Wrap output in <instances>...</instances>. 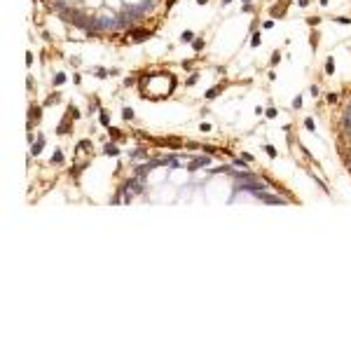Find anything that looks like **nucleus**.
<instances>
[{
	"mask_svg": "<svg viewBox=\"0 0 351 351\" xmlns=\"http://www.w3.org/2000/svg\"><path fill=\"white\" fill-rule=\"evenodd\" d=\"M300 106H302V96H297V99H295V103H293V108H300Z\"/></svg>",
	"mask_w": 351,
	"mask_h": 351,
	"instance_id": "nucleus-15",
	"label": "nucleus"
},
{
	"mask_svg": "<svg viewBox=\"0 0 351 351\" xmlns=\"http://www.w3.org/2000/svg\"><path fill=\"white\" fill-rule=\"evenodd\" d=\"M201 47H204V40H201V38H197V40H194V49H197V52H199Z\"/></svg>",
	"mask_w": 351,
	"mask_h": 351,
	"instance_id": "nucleus-10",
	"label": "nucleus"
},
{
	"mask_svg": "<svg viewBox=\"0 0 351 351\" xmlns=\"http://www.w3.org/2000/svg\"><path fill=\"white\" fill-rule=\"evenodd\" d=\"M63 80H66V75H63V73H59V75H56V77H54V84H61Z\"/></svg>",
	"mask_w": 351,
	"mask_h": 351,
	"instance_id": "nucleus-11",
	"label": "nucleus"
},
{
	"mask_svg": "<svg viewBox=\"0 0 351 351\" xmlns=\"http://www.w3.org/2000/svg\"><path fill=\"white\" fill-rule=\"evenodd\" d=\"M325 73H328V75H332V73H335V61H332V59H328V61H325Z\"/></svg>",
	"mask_w": 351,
	"mask_h": 351,
	"instance_id": "nucleus-5",
	"label": "nucleus"
},
{
	"mask_svg": "<svg viewBox=\"0 0 351 351\" xmlns=\"http://www.w3.org/2000/svg\"><path fill=\"white\" fill-rule=\"evenodd\" d=\"M244 2H251V0H244Z\"/></svg>",
	"mask_w": 351,
	"mask_h": 351,
	"instance_id": "nucleus-17",
	"label": "nucleus"
},
{
	"mask_svg": "<svg viewBox=\"0 0 351 351\" xmlns=\"http://www.w3.org/2000/svg\"><path fill=\"white\" fill-rule=\"evenodd\" d=\"M40 150H42V138H38V140H35V145H33V155H38Z\"/></svg>",
	"mask_w": 351,
	"mask_h": 351,
	"instance_id": "nucleus-6",
	"label": "nucleus"
},
{
	"mask_svg": "<svg viewBox=\"0 0 351 351\" xmlns=\"http://www.w3.org/2000/svg\"><path fill=\"white\" fill-rule=\"evenodd\" d=\"M208 162H211L208 157H199L194 164H190V169H197V166H208Z\"/></svg>",
	"mask_w": 351,
	"mask_h": 351,
	"instance_id": "nucleus-4",
	"label": "nucleus"
},
{
	"mask_svg": "<svg viewBox=\"0 0 351 351\" xmlns=\"http://www.w3.org/2000/svg\"><path fill=\"white\" fill-rule=\"evenodd\" d=\"M61 159H63V157H61V152H54V164H61Z\"/></svg>",
	"mask_w": 351,
	"mask_h": 351,
	"instance_id": "nucleus-12",
	"label": "nucleus"
},
{
	"mask_svg": "<svg viewBox=\"0 0 351 351\" xmlns=\"http://www.w3.org/2000/svg\"><path fill=\"white\" fill-rule=\"evenodd\" d=\"M335 21H337V24H346V26L351 24V19H349V17H337Z\"/></svg>",
	"mask_w": 351,
	"mask_h": 351,
	"instance_id": "nucleus-8",
	"label": "nucleus"
},
{
	"mask_svg": "<svg viewBox=\"0 0 351 351\" xmlns=\"http://www.w3.org/2000/svg\"><path fill=\"white\" fill-rule=\"evenodd\" d=\"M265 150H267V152H269V155H272V157H276V150H274V147H272V145H267V147H265Z\"/></svg>",
	"mask_w": 351,
	"mask_h": 351,
	"instance_id": "nucleus-14",
	"label": "nucleus"
},
{
	"mask_svg": "<svg viewBox=\"0 0 351 351\" xmlns=\"http://www.w3.org/2000/svg\"><path fill=\"white\" fill-rule=\"evenodd\" d=\"M258 197L265 201V204H283V199L274 197V194H265V192H258Z\"/></svg>",
	"mask_w": 351,
	"mask_h": 351,
	"instance_id": "nucleus-2",
	"label": "nucleus"
},
{
	"mask_svg": "<svg viewBox=\"0 0 351 351\" xmlns=\"http://www.w3.org/2000/svg\"><path fill=\"white\" fill-rule=\"evenodd\" d=\"M304 126L309 129V131H314V129H316V124H314V119H309V117L304 119Z\"/></svg>",
	"mask_w": 351,
	"mask_h": 351,
	"instance_id": "nucleus-7",
	"label": "nucleus"
},
{
	"mask_svg": "<svg viewBox=\"0 0 351 351\" xmlns=\"http://www.w3.org/2000/svg\"><path fill=\"white\" fill-rule=\"evenodd\" d=\"M150 35H152V31H136V33L131 35V40L133 42H140V40H147Z\"/></svg>",
	"mask_w": 351,
	"mask_h": 351,
	"instance_id": "nucleus-3",
	"label": "nucleus"
},
{
	"mask_svg": "<svg viewBox=\"0 0 351 351\" xmlns=\"http://www.w3.org/2000/svg\"><path fill=\"white\" fill-rule=\"evenodd\" d=\"M122 115H124L126 119H131V117H133V113H131V110H129V108H124V113H122Z\"/></svg>",
	"mask_w": 351,
	"mask_h": 351,
	"instance_id": "nucleus-13",
	"label": "nucleus"
},
{
	"mask_svg": "<svg viewBox=\"0 0 351 351\" xmlns=\"http://www.w3.org/2000/svg\"><path fill=\"white\" fill-rule=\"evenodd\" d=\"M126 192H131V194H140V192H143V185H140L138 180H129V183H126Z\"/></svg>",
	"mask_w": 351,
	"mask_h": 351,
	"instance_id": "nucleus-1",
	"label": "nucleus"
},
{
	"mask_svg": "<svg viewBox=\"0 0 351 351\" xmlns=\"http://www.w3.org/2000/svg\"><path fill=\"white\" fill-rule=\"evenodd\" d=\"M192 38H194V33H192V31H185V33H183V40H185V42H190Z\"/></svg>",
	"mask_w": 351,
	"mask_h": 351,
	"instance_id": "nucleus-9",
	"label": "nucleus"
},
{
	"mask_svg": "<svg viewBox=\"0 0 351 351\" xmlns=\"http://www.w3.org/2000/svg\"><path fill=\"white\" fill-rule=\"evenodd\" d=\"M222 2H225V5H227V2H232V0H222Z\"/></svg>",
	"mask_w": 351,
	"mask_h": 351,
	"instance_id": "nucleus-16",
	"label": "nucleus"
}]
</instances>
